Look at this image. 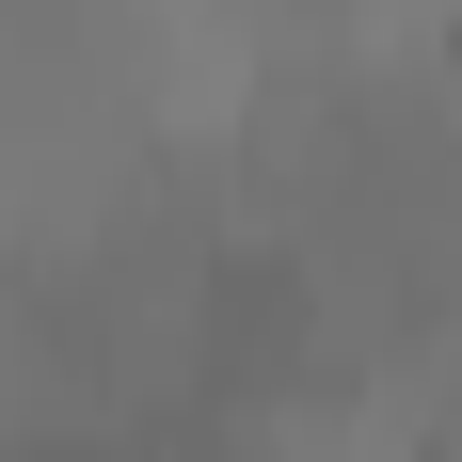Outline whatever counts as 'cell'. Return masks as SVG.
I'll list each match as a JSON object with an SVG mask.
<instances>
[{
    "instance_id": "cell-1",
    "label": "cell",
    "mask_w": 462,
    "mask_h": 462,
    "mask_svg": "<svg viewBox=\"0 0 462 462\" xmlns=\"http://www.w3.org/2000/svg\"><path fill=\"white\" fill-rule=\"evenodd\" d=\"M176 319H191V399L208 415H272V399L319 383V255L303 239H239V255L191 272Z\"/></svg>"
},
{
    "instance_id": "cell-2",
    "label": "cell",
    "mask_w": 462,
    "mask_h": 462,
    "mask_svg": "<svg viewBox=\"0 0 462 462\" xmlns=\"http://www.w3.org/2000/svg\"><path fill=\"white\" fill-rule=\"evenodd\" d=\"M430 32H447V64H462V0H447V16H430Z\"/></svg>"
}]
</instances>
